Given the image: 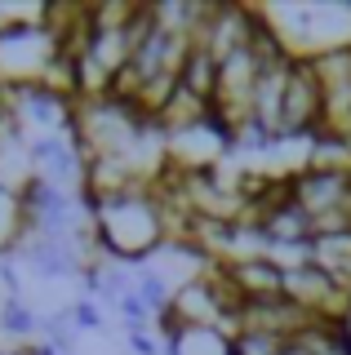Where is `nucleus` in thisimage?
Wrapping results in <instances>:
<instances>
[{
  "label": "nucleus",
  "instance_id": "obj_1",
  "mask_svg": "<svg viewBox=\"0 0 351 355\" xmlns=\"http://www.w3.org/2000/svg\"><path fill=\"white\" fill-rule=\"evenodd\" d=\"M36 160L40 164H49L58 178H71V164H76V155H71V147H62V142H53V138H45V142H36Z\"/></svg>",
  "mask_w": 351,
  "mask_h": 355
},
{
  "label": "nucleus",
  "instance_id": "obj_2",
  "mask_svg": "<svg viewBox=\"0 0 351 355\" xmlns=\"http://www.w3.org/2000/svg\"><path fill=\"white\" fill-rule=\"evenodd\" d=\"M5 320H9V329H14V333L31 329V315H27V311L18 306V302H9V306H5Z\"/></svg>",
  "mask_w": 351,
  "mask_h": 355
},
{
  "label": "nucleus",
  "instance_id": "obj_3",
  "mask_svg": "<svg viewBox=\"0 0 351 355\" xmlns=\"http://www.w3.org/2000/svg\"><path fill=\"white\" fill-rule=\"evenodd\" d=\"M129 342H134V351H138V355H156V347H151V342L142 338V333H134V338H129Z\"/></svg>",
  "mask_w": 351,
  "mask_h": 355
}]
</instances>
